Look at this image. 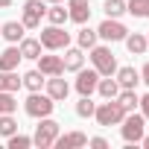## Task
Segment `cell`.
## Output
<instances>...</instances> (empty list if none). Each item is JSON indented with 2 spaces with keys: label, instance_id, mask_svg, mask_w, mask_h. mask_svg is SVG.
Instances as JSON below:
<instances>
[{
  "label": "cell",
  "instance_id": "cell-1",
  "mask_svg": "<svg viewBox=\"0 0 149 149\" xmlns=\"http://www.w3.org/2000/svg\"><path fill=\"white\" fill-rule=\"evenodd\" d=\"M120 134H123V140H126L129 146L140 143L143 134H146V120H143V114H140V111H126V117H123V123H120Z\"/></svg>",
  "mask_w": 149,
  "mask_h": 149
},
{
  "label": "cell",
  "instance_id": "cell-2",
  "mask_svg": "<svg viewBox=\"0 0 149 149\" xmlns=\"http://www.w3.org/2000/svg\"><path fill=\"white\" fill-rule=\"evenodd\" d=\"M88 58H91V64H94V70L100 73V76H114L117 58H114L111 47H105V44H94V47L88 50Z\"/></svg>",
  "mask_w": 149,
  "mask_h": 149
},
{
  "label": "cell",
  "instance_id": "cell-3",
  "mask_svg": "<svg viewBox=\"0 0 149 149\" xmlns=\"http://www.w3.org/2000/svg\"><path fill=\"white\" fill-rule=\"evenodd\" d=\"M126 117V108L117 102V100H105L94 108V120L102 126V129H111V126H120Z\"/></svg>",
  "mask_w": 149,
  "mask_h": 149
},
{
  "label": "cell",
  "instance_id": "cell-4",
  "mask_svg": "<svg viewBox=\"0 0 149 149\" xmlns=\"http://www.w3.org/2000/svg\"><path fill=\"white\" fill-rule=\"evenodd\" d=\"M53 108H56V100H50V97L41 94V91H32V94L24 100V111H26L29 117H35V120L53 117Z\"/></svg>",
  "mask_w": 149,
  "mask_h": 149
},
{
  "label": "cell",
  "instance_id": "cell-5",
  "mask_svg": "<svg viewBox=\"0 0 149 149\" xmlns=\"http://www.w3.org/2000/svg\"><path fill=\"white\" fill-rule=\"evenodd\" d=\"M58 132H61V126H58L53 117H41L38 126H35V134H32V146H38V149H50L53 140L58 137Z\"/></svg>",
  "mask_w": 149,
  "mask_h": 149
},
{
  "label": "cell",
  "instance_id": "cell-6",
  "mask_svg": "<svg viewBox=\"0 0 149 149\" xmlns=\"http://www.w3.org/2000/svg\"><path fill=\"white\" fill-rule=\"evenodd\" d=\"M38 41H41V47H44V50L56 53V50H64V47L70 44V32H64V26L50 24V26H44V29H41Z\"/></svg>",
  "mask_w": 149,
  "mask_h": 149
},
{
  "label": "cell",
  "instance_id": "cell-7",
  "mask_svg": "<svg viewBox=\"0 0 149 149\" xmlns=\"http://www.w3.org/2000/svg\"><path fill=\"white\" fill-rule=\"evenodd\" d=\"M97 35H100V41H105V44H117V41H123V38L129 35V29L123 26L120 18H105V21L97 26Z\"/></svg>",
  "mask_w": 149,
  "mask_h": 149
},
{
  "label": "cell",
  "instance_id": "cell-8",
  "mask_svg": "<svg viewBox=\"0 0 149 149\" xmlns=\"http://www.w3.org/2000/svg\"><path fill=\"white\" fill-rule=\"evenodd\" d=\"M44 15H47V3H44V0H26L24 12H21V24L26 29H38L41 21H44Z\"/></svg>",
  "mask_w": 149,
  "mask_h": 149
},
{
  "label": "cell",
  "instance_id": "cell-9",
  "mask_svg": "<svg viewBox=\"0 0 149 149\" xmlns=\"http://www.w3.org/2000/svg\"><path fill=\"white\" fill-rule=\"evenodd\" d=\"M97 82H100V73L94 70V67H79L76 70V82H73V88L79 91V97H91V94H97Z\"/></svg>",
  "mask_w": 149,
  "mask_h": 149
},
{
  "label": "cell",
  "instance_id": "cell-10",
  "mask_svg": "<svg viewBox=\"0 0 149 149\" xmlns=\"http://www.w3.org/2000/svg\"><path fill=\"white\" fill-rule=\"evenodd\" d=\"M67 3V21H73V24H88L91 21V3L88 0H64Z\"/></svg>",
  "mask_w": 149,
  "mask_h": 149
},
{
  "label": "cell",
  "instance_id": "cell-11",
  "mask_svg": "<svg viewBox=\"0 0 149 149\" xmlns=\"http://www.w3.org/2000/svg\"><path fill=\"white\" fill-rule=\"evenodd\" d=\"M44 94H47L50 100L61 102V100H67L70 85H67V79H61V76H47V82H44Z\"/></svg>",
  "mask_w": 149,
  "mask_h": 149
},
{
  "label": "cell",
  "instance_id": "cell-12",
  "mask_svg": "<svg viewBox=\"0 0 149 149\" xmlns=\"http://www.w3.org/2000/svg\"><path fill=\"white\" fill-rule=\"evenodd\" d=\"M56 149H79V146H88V134L85 132H58V137L53 140Z\"/></svg>",
  "mask_w": 149,
  "mask_h": 149
},
{
  "label": "cell",
  "instance_id": "cell-13",
  "mask_svg": "<svg viewBox=\"0 0 149 149\" xmlns=\"http://www.w3.org/2000/svg\"><path fill=\"white\" fill-rule=\"evenodd\" d=\"M38 70L44 73V76H64V61L61 56H38Z\"/></svg>",
  "mask_w": 149,
  "mask_h": 149
},
{
  "label": "cell",
  "instance_id": "cell-14",
  "mask_svg": "<svg viewBox=\"0 0 149 149\" xmlns=\"http://www.w3.org/2000/svg\"><path fill=\"white\" fill-rule=\"evenodd\" d=\"M61 61H64V70H70V73H76L79 67H85V50L82 47H64V56H61Z\"/></svg>",
  "mask_w": 149,
  "mask_h": 149
},
{
  "label": "cell",
  "instance_id": "cell-15",
  "mask_svg": "<svg viewBox=\"0 0 149 149\" xmlns=\"http://www.w3.org/2000/svg\"><path fill=\"white\" fill-rule=\"evenodd\" d=\"M114 79H117L120 88H137V85H140V70H134L132 64L117 67V70H114Z\"/></svg>",
  "mask_w": 149,
  "mask_h": 149
},
{
  "label": "cell",
  "instance_id": "cell-16",
  "mask_svg": "<svg viewBox=\"0 0 149 149\" xmlns=\"http://www.w3.org/2000/svg\"><path fill=\"white\" fill-rule=\"evenodd\" d=\"M21 61H24V56H21L18 44H9L3 53H0V70H18Z\"/></svg>",
  "mask_w": 149,
  "mask_h": 149
},
{
  "label": "cell",
  "instance_id": "cell-17",
  "mask_svg": "<svg viewBox=\"0 0 149 149\" xmlns=\"http://www.w3.org/2000/svg\"><path fill=\"white\" fill-rule=\"evenodd\" d=\"M0 35H3L9 44H18L24 35H26V26L21 21H6V24H0Z\"/></svg>",
  "mask_w": 149,
  "mask_h": 149
},
{
  "label": "cell",
  "instance_id": "cell-18",
  "mask_svg": "<svg viewBox=\"0 0 149 149\" xmlns=\"http://www.w3.org/2000/svg\"><path fill=\"white\" fill-rule=\"evenodd\" d=\"M123 44H126V50H129L132 56H143V53L149 50V41H146L143 32H129V35L123 38Z\"/></svg>",
  "mask_w": 149,
  "mask_h": 149
},
{
  "label": "cell",
  "instance_id": "cell-19",
  "mask_svg": "<svg viewBox=\"0 0 149 149\" xmlns=\"http://www.w3.org/2000/svg\"><path fill=\"white\" fill-rule=\"evenodd\" d=\"M18 50H21V56H24V58L35 61V58L41 56V50H44V47H41V41H38V38H26V35H24V38L18 41Z\"/></svg>",
  "mask_w": 149,
  "mask_h": 149
},
{
  "label": "cell",
  "instance_id": "cell-20",
  "mask_svg": "<svg viewBox=\"0 0 149 149\" xmlns=\"http://www.w3.org/2000/svg\"><path fill=\"white\" fill-rule=\"evenodd\" d=\"M21 82H24V88L32 94V91H41L44 88V82H47V76L38 70V67H32V70H26L24 76H21Z\"/></svg>",
  "mask_w": 149,
  "mask_h": 149
},
{
  "label": "cell",
  "instance_id": "cell-21",
  "mask_svg": "<svg viewBox=\"0 0 149 149\" xmlns=\"http://www.w3.org/2000/svg\"><path fill=\"white\" fill-rule=\"evenodd\" d=\"M21 88H24V82H21V76H18V70H0V91L18 94Z\"/></svg>",
  "mask_w": 149,
  "mask_h": 149
},
{
  "label": "cell",
  "instance_id": "cell-22",
  "mask_svg": "<svg viewBox=\"0 0 149 149\" xmlns=\"http://www.w3.org/2000/svg\"><path fill=\"white\" fill-rule=\"evenodd\" d=\"M97 94H100L102 100H114V97L120 94L117 79H114V76H100V82H97Z\"/></svg>",
  "mask_w": 149,
  "mask_h": 149
},
{
  "label": "cell",
  "instance_id": "cell-23",
  "mask_svg": "<svg viewBox=\"0 0 149 149\" xmlns=\"http://www.w3.org/2000/svg\"><path fill=\"white\" fill-rule=\"evenodd\" d=\"M44 18H47L50 24H56V26H64V24H67V9H64V3H50Z\"/></svg>",
  "mask_w": 149,
  "mask_h": 149
},
{
  "label": "cell",
  "instance_id": "cell-24",
  "mask_svg": "<svg viewBox=\"0 0 149 149\" xmlns=\"http://www.w3.org/2000/svg\"><path fill=\"white\" fill-rule=\"evenodd\" d=\"M97 41H100L97 29H91V26H85V24H82V29L76 32V47H82V50H91Z\"/></svg>",
  "mask_w": 149,
  "mask_h": 149
},
{
  "label": "cell",
  "instance_id": "cell-25",
  "mask_svg": "<svg viewBox=\"0 0 149 149\" xmlns=\"http://www.w3.org/2000/svg\"><path fill=\"white\" fill-rule=\"evenodd\" d=\"M18 111V97L12 91H0V114H15Z\"/></svg>",
  "mask_w": 149,
  "mask_h": 149
},
{
  "label": "cell",
  "instance_id": "cell-26",
  "mask_svg": "<svg viewBox=\"0 0 149 149\" xmlns=\"http://www.w3.org/2000/svg\"><path fill=\"white\" fill-rule=\"evenodd\" d=\"M102 12H105V18H123L126 15V0H105Z\"/></svg>",
  "mask_w": 149,
  "mask_h": 149
},
{
  "label": "cell",
  "instance_id": "cell-27",
  "mask_svg": "<svg viewBox=\"0 0 149 149\" xmlns=\"http://www.w3.org/2000/svg\"><path fill=\"white\" fill-rule=\"evenodd\" d=\"M126 12L134 15V18H149V0H129Z\"/></svg>",
  "mask_w": 149,
  "mask_h": 149
},
{
  "label": "cell",
  "instance_id": "cell-28",
  "mask_svg": "<svg viewBox=\"0 0 149 149\" xmlns=\"http://www.w3.org/2000/svg\"><path fill=\"white\" fill-rule=\"evenodd\" d=\"M18 132V120L15 114H0V137H9Z\"/></svg>",
  "mask_w": 149,
  "mask_h": 149
},
{
  "label": "cell",
  "instance_id": "cell-29",
  "mask_svg": "<svg viewBox=\"0 0 149 149\" xmlns=\"http://www.w3.org/2000/svg\"><path fill=\"white\" fill-rule=\"evenodd\" d=\"M6 146H9V149H29V146H32V137H26V134L15 132V134H9V137H6Z\"/></svg>",
  "mask_w": 149,
  "mask_h": 149
},
{
  "label": "cell",
  "instance_id": "cell-30",
  "mask_svg": "<svg viewBox=\"0 0 149 149\" xmlns=\"http://www.w3.org/2000/svg\"><path fill=\"white\" fill-rule=\"evenodd\" d=\"M94 108H97V102H94L91 97H79V102H76V117H94Z\"/></svg>",
  "mask_w": 149,
  "mask_h": 149
},
{
  "label": "cell",
  "instance_id": "cell-31",
  "mask_svg": "<svg viewBox=\"0 0 149 149\" xmlns=\"http://www.w3.org/2000/svg\"><path fill=\"white\" fill-rule=\"evenodd\" d=\"M137 108H140V114H143V120L149 123V94H143V97L137 100Z\"/></svg>",
  "mask_w": 149,
  "mask_h": 149
},
{
  "label": "cell",
  "instance_id": "cell-32",
  "mask_svg": "<svg viewBox=\"0 0 149 149\" xmlns=\"http://www.w3.org/2000/svg\"><path fill=\"white\" fill-rule=\"evenodd\" d=\"M88 146H94V149H108V140H105V137H88Z\"/></svg>",
  "mask_w": 149,
  "mask_h": 149
},
{
  "label": "cell",
  "instance_id": "cell-33",
  "mask_svg": "<svg viewBox=\"0 0 149 149\" xmlns=\"http://www.w3.org/2000/svg\"><path fill=\"white\" fill-rule=\"evenodd\" d=\"M140 82H143V85L149 88V61H146V64L140 67Z\"/></svg>",
  "mask_w": 149,
  "mask_h": 149
},
{
  "label": "cell",
  "instance_id": "cell-34",
  "mask_svg": "<svg viewBox=\"0 0 149 149\" xmlns=\"http://www.w3.org/2000/svg\"><path fill=\"white\" fill-rule=\"evenodd\" d=\"M12 3H15V0H0V9H9Z\"/></svg>",
  "mask_w": 149,
  "mask_h": 149
},
{
  "label": "cell",
  "instance_id": "cell-35",
  "mask_svg": "<svg viewBox=\"0 0 149 149\" xmlns=\"http://www.w3.org/2000/svg\"><path fill=\"white\" fill-rule=\"evenodd\" d=\"M140 143H143V146L149 149V134H143V140H140Z\"/></svg>",
  "mask_w": 149,
  "mask_h": 149
},
{
  "label": "cell",
  "instance_id": "cell-36",
  "mask_svg": "<svg viewBox=\"0 0 149 149\" xmlns=\"http://www.w3.org/2000/svg\"><path fill=\"white\" fill-rule=\"evenodd\" d=\"M44 3H64V0H44Z\"/></svg>",
  "mask_w": 149,
  "mask_h": 149
},
{
  "label": "cell",
  "instance_id": "cell-37",
  "mask_svg": "<svg viewBox=\"0 0 149 149\" xmlns=\"http://www.w3.org/2000/svg\"><path fill=\"white\" fill-rule=\"evenodd\" d=\"M146 41H149V32H146Z\"/></svg>",
  "mask_w": 149,
  "mask_h": 149
}]
</instances>
